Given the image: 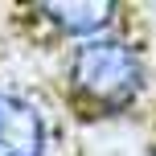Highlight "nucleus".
Masks as SVG:
<instances>
[{
	"instance_id": "1",
	"label": "nucleus",
	"mask_w": 156,
	"mask_h": 156,
	"mask_svg": "<svg viewBox=\"0 0 156 156\" xmlns=\"http://www.w3.org/2000/svg\"><path fill=\"white\" fill-rule=\"evenodd\" d=\"M49 90L74 127L136 115L152 90V49L140 12L132 8L119 25L62 45Z\"/></svg>"
},
{
	"instance_id": "3",
	"label": "nucleus",
	"mask_w": 156,
	"mask_h": 156,
	"mask_svg": "<svg viewBox=\"0 0 156 156\" xmlns=\"http://www.w3.org/2000/svg\"><path fill=\"white\" fill-rule=\"evenodd\" d=\"M144 156H156V107H152V132H148V152Z\"/></svg>"
},
{
	"instance_id": "2",
	"label": "nucleus",
	"mask_w": 156,
	"mask_h": 156,
	"mask_svg": "<svg viewBox=\"0 0 156 156\" xmlns=\"http://www.w3.org/2000/svg\"><path fill=\"white\" fill-rule=\"evenodd\" d=\"M0 156H78L74 123L49 86L0 82Z\"/></svg>"
}]
</instances>
